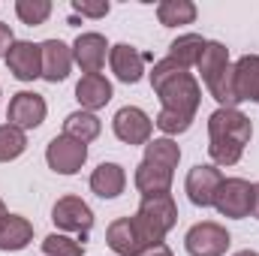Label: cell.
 <instances>
[{
  "instance_id": "6da1fadb",
  "label": "cell",
  "mask_w": 259,
  "mask_h": 256,
  "mask_svg": "<svg viewBox=\"0 0 259 256\" xmlns=\"http://www.w3.org/2000/svg\"><path fill=\"white\" fill-rule=\"evenodd\" d=\"M151 88L154 94L160 97L163 109L166 112H175L187 121L196 118V109H199V100H202V88L193 78L190 69L166 58V61H157L154 69H151Z\"/></svg>"
},
{
  "instance_id": "7a4b0ae2",
  "label": "cell",
  "mask_w": 259,
  "mask_h": 256,
  "mask_svg": "<svg viewBox=\"0 0 259 256\" xmlns=\"http://www.w3.org/2000/svg\"><path fill=\"white\" fill-rule=\"evenodd\" d=\"M253 136V124L238 109H217L208 118V154L217 166H235L244 154V145Z\"/></svg>"
},
{
  "instance_id": "3957f363",
  "label": "cell",
  "mask_w": 259,
  "mask_h": 256,
  "mask_svg": "<svg viewBox=\"0 0 259 256\" xmlns=\"http://www.w3.org/2000/svg\"><path fill=\"white\" fill-rule=\"evenodd\" d=\"M178 223V205L172 199V193H163V196H145L136 217H133V226L139 232V241L145 250L151 247H160L166 232Z\"/></svg>"
},
{
  "instance_id": "277c9868",
  "label": "cell",
  "mask_w": 259,
  "mask_h": 256,
  "mask_svg": "<svg viewBox=\"0 0 259 256\" xmlns=\"http://www.w3.org/2000/svg\"><path fill=\"white\" fill-rule=\"evenodd\" d=\"M214 208L223 217H232V220L247 217L250 208H253V184L244 181V178H223L220 190L214 196Z\"/></svg>"
},
{
  "instance_id": "5b68a950",
  "label": "cell",
  "mask_w": 259,
  "mask_h": 256,
  "mask_svg": "<svg viewBox=\"0 0 259 256\" xmlns=\"http://www.w3.org/2000/svg\"><path fill=\"white\" fill-rule=\"evenodd\" d=\"M229 244H232L229 232L220 223H211V220L196 223L184 235V247H187L190 256H223L229 250Z\"/></svg>"
},
{
  "instance_id": "8992f818",
  "label": "cell",
  "mask_w": 259,
  "mask_h": 256,
  "mask_svg": "<svg viewBox=\"0 0 259 256\" xmlns=\"http://www.w3.org/2000/svg\"><path fill=\"white\" fill-rule=\"evenodd\" d=\"M52 220H55L58 229H64V232H78V235L84 238V235L91 232V226H94V211H91V205H88L84 199H78V196H64V199L55 202Z\"/></svg>"
},
{
  "instance_id": "52a82bcc",
  "label": "cell",
  "mask_w": 259,
  "mask_h": 256,
  "mask_svg": "<svg viewBox=\"0 0 259 256\" xmlns=\"http://www.w3.org/2000/svg\"><path fill=\"white\" fill-rule=\"evenodd\" d=\"M46 160H49V166L58 175H75L84 166V160H88V145H81V142H75V139L61 133V136H55L49 142Z\"/></svg>"
},
{
  "instance_id": "ba28073f",
  "label": "cell",
  "mask_w": 259,
  "mask_h": 256,
  "mask_svg": "<svg viewBox=\"0 0 259 256\" xmlns=\"http://www.w3.org/2000/svg\"><path fill=\"white\" fill-rule=\"evenodd\" d=\"M223 184V175L217 166H208V163H199L187 172V181H184V190L187 199L193 202L196 208H211L214 205V196Z\"/></svg>"
},
{
  "instance_id": "9c48e42d",
  "label": "cell",
  "mask_w": 259,
  "mask_h": 256,
  "mask_svg": "<svg viewBox=\"0 0 259 256\" xmlns=\"http://www.w3.org/2000/svg\"><path fill=\"white\" fill-rule=\"evenodd\" d=\"M46 112H49V106H46V100H42L39 94H33V91H18V94L9 100L6 118H9L12 127H18V130H36L46 121Z\"/></svg>"
},
{
  "instance_id": "30bf717a",
  "label": "cell",
  "mask_w": 259,
  "mask_h": 256,
  "mask_svg": "<svg viewBox=\"0 0 259 256\" xmlns=\"http://www.w3.org/2000/svg\"><path fill=\"white\" fill-rule=\"evenodd\" d=\"M112 127H115V136L127 145H148L151 133H154V121L139 106H124V109H118Z\"/></svg>"
},
{
  "instance_id": "8fae6325",
  "label": "cell",
  "mask_w": 259,
  "mask_h": 256,
  "mask_svg": "<svg viewBox=\"0 0 259 256\" xmlns=\"http://www.w3.org/2000/svg\"><path fill=\"white\" fill-rule=\"evenodd\" d=\"M6 66L18 81H33L42 75V52L39 46L27 42V39H15L9 55H6Z\"/></svg>"
},
{
  "instance_id": "7c38bea8",
  "label": "cell",
  "mask_w": 259,
  "mask_h": 256,
  "mask_svg": "<svg viewBox=\"0 0 259 256\" xmlns=\"http://www.w3.org/2000/svg\"><path fill=\"white\" fill-rule=\"evenodd\" d=\"M106 55H109V42H106L103 33H81L72 42V61L81 66L84 75L100 72L103 64H106Z\"/></svg>"
},
{
  "instance_id": "4fadbf2b",
  "label": "cell",
  "mask_w": 259,
  "mask_h": 256,
  "mask_svg": "<svg viewBox=\"0 0 259 256\" xmlns=\"http://www.w3.org/2000/svg\"><path fill=\"white\" fill-rule=\"evenodd\" d=\"M39 52H42V78L46 81H52V84H58V81H64L66 75H69V69H72V49L61 42V39H46L42 46H39Z\"/></svg>"
},
{
  "instance_id": "5bb4252c",
  "label": "cell",
  "mask_w": 259,
  "mask_h": 256,
  "mask_svg": "<svg viewBox=\"0 0 259 256\" xmlns=\"http://www.w3.org/2000/svg\"><path fill=\"white\" fill-rule=\"evenodd\" d=\"M109 64H112V72L124 84H136L145 75V55L139 49L127 46V42H118V46L109 49Z\"/></svg>"
},
{
  "instance_id": "9a60e30c",
  "label": "cell",
  "mask_w": 259,
  "mask_h": 256,
  "mask_svg": "<svg viewBox=\"0 0 259 256\" xmlns=\"http://www.w3.org/2000/svg\"><path fill=\"white\" fill-rule=\"evenodd\" d=\"M75 100L81 103L84 112H97V109H103L112 100V81L103 72L81 75V81L75 84Z\"/></svg>"
},
{
  "instance_id": "2e32d148",
  "label": "cell",
  "mask_w": 259,
  "mask_h": 256,
  "mask_svg": "<svg viewBox=\"0 0 259 256\" xmlns=\"http://www.w3.org/2000/svg\"><path fill=\"white\" fill-rule=\"evenodd\" d=\"M172 178H175L172 169H163L157 163L142 160L136 169V190L142 193V199L145 196H163V193L172 190Z\"/></svg>"
},
{
  "instance_id": "e0dca14e",
  "label": "cell",
  "mask_w": 259,
  "mask_h": 256,
  "mask_svg": "<svg viewBox=\"0 0 259 256\" xmlns=\"http://www.w3.org/2000/svg\"><path fill=\"white\" fill-rule=\"evenodd\" d=\"M232 75H235L238 103H244V100L259 103V55H244V58H238V64L232 66Z\"/></svg>"
},
{
  "instance_id": "ac0fdd59",
  "label": "cell",
  "mask_w": 259,
  "mask_h": 256,
  "mask_svg": "<svg viewBox=\"0 0 259 256\" xmlns=\"http://www.w3.org/2000/svg\"><path fill=\"white\" fill-rule=\"evenodd\" d=\"M124 187H127V172L118 163H100L91 175V190L100 199H115L124 193Z\"/></svg>"
},
{
  "instance_id": "d6986e66",
  "label": "cell",
  "mask_w": 259,
  "mask_h": 256,
  "mask_svg": "<svg viewBox=\"0 0 259 256\" xmlns=\"http://www.w3.org/2000/svg\"><path fill=\"white\" fill-rule=\"evenodd\" d=\"M33 241V223L21 214H6V220L0 223V250L12 253V250H24Z\"/></svg>"
},
{
  "instance_id": "ffe728a7",
  "label": "cell",
  "mask_w": 259,
  "mask_h": 256,
  "mask_svg": "<svg viewBox=\"0 0 259 256\" xmlns=\"http://www.w3.org/2000/svg\"><path fill=\"white\" fill-rule=\"evenodd\" d=\"M106 241H109V247L118 256H142L145 253V247H142V241H139V232H136V226H133V217L115 220V223L109 226V232H106Z\"/></svg>"
},
{
  "instance_id": "44dd1931",
  "label": "cell",
  "mask_w": 259,
  "mask_h": 256,
  "mask_svg": "<svg viewBox=\"0 0 259 256\" xmlns=\"http://www.w3.org/2000/svg\"><path fill=\"white\" fill-rule=\"evenodd\" d=\"M100 130H103V121H100L94 112H84V109L66 115V121H64V136L75 139V142H81V145L94 142V139L100 136Z\"/></svg>"
},
{
  "instance_id": "7402d4cb",
  "label": "cell",
  "mask_w": 259,
  "mask_h": 256,
  "mask_svg": "<svg viewBox=\"0 0 259 256\" xmlns=\"http://www.w3.org/2000/svg\"><path fill=\"white\" fill-rule=\"evenodd\" d=\"M199 75H202V81L208 84V81H214L226 66H229V49L223 46V42H205V49H202V58H199Z\"/></svg>"
},
{
  "instance_id": "603a6c76",
  "label": "cell",
  "mask_w": 259,
  "mask_h": 256,
  "mask_svg": "<svg viewBox=\"0 0 259 256\" xmlns=\"http://www.w3.org/2000/svg\"><path fill=\"white\" fill-rule=\"evenodd\" d=\"M205 42H208V39H202L199 33H184V36H178V39L169 46V58H172V61H178L184 69H190V66L199 64Z\"/></svg>"
},
{
  "instance_id": "cb8c5ba5",
  "label": "cell",
  "mask_w": 259,
  "mask_h": 256,
  "mask_svg": "<svg viewBox=\"0 0 259 256\" xmlns=\"http://www.w3.org/2000/svg\"><path fill=\"white\" fill-rule=\"evenodd\" d=\"M157 18H160L163 27L193 24L196 21V3H190V0H163L157 6Z\"/></svg>"
},
{
  "instance_id": "d4e9b609",
  "label": "cell",
  "mask_w": 259,
  "mask_h": 256,
  "mask_svg": "<svg viewBox=\"0 0 259 256\" xmlns=\"http://www.w3.org/2000/svg\"><path fill=\"white\" fill-rule=\"evenodd\" d=\"M145 160L175 172V166H178V160H181V148H178L169 136H163V139H151V142L145 145Z\"/></svg>"
},
{
  "instance_id": "484cf974",
  "label": "cell",
  "mask_w": 259,
  "mask_h": 256,
  "mask_svg": "<svg viewBox=\"0 0 259 256\" xmlns=\"http://www.w3.org/2000/svg\"><path fill=\"white\" fill-rule=\"evenodd\" d=\"M27 151V136L24 130L12 127V124H0V163L18 160Z\"/></svg>"
},
{
  "instance_id": "4316f807",
  "label": "cell",
  "mask_w": 259,
  "mask_h": 256,
  "mask_svg": "<svg viewBox=\"0 0 259 256\" xmlns=\"http://www.w3.org/2000/svg\"><path fill=\"white\" fill-rule=\"evenodd\" d=\"M42 253L46 256H84V241H81V238H69V235L52 232V235L42 241Z\"/></svg>"
},
{
  "instance_id": "83f0119b",
  "label": "cell",
  "mask_w": 259,
  "mask_h": 256,
  "mask_svg": "<svg viewBox=\"0 0 259 256\" xmlns=\"http://www.w3.org/2000/svg\"><path fill=\"white\" fill-rule=\"evenodd\" d=\"M15 12H18V18L24 24L36 27V24H46V18L52 15V3L49 0H18Z\"/></svg>"
},
{
  "instance_id": "f1b7e54d",
  "label": "cell",
  "mask_w": 259,
  "mask_h": 256,
  "mask_svg": "<svg viewBox=\"0 0 259 256\" xmlns=\"http://www.w3.org/2000/svg\"><path fill=\"white\" fill-rule=\"evenodd\" d=\"M154 124L163 130L166 136H178V133H187L193 121H187V118H181V115H175V112L160 109V115H157V121H154Z\"/></svg>"
},
{
  "instance_id": "f546056e",
  "label": "cell",
  "mask_w": 259,
  "mask_h": 256,
  "mask_svg": "<svg viewBox=\"0 0 259 256\" xmlns=\"http://www.w3.org/2000/svg\"><path fill=\"white\" fill-rule=\"evenodd\" d=\"M72 9L78 12V15H88V18H103V15H109V0H100V3H91V0H72Z\"/></svg>"
},
{
  "instance_id": "4dcf8cb0",
  "label": "cell",
  "mask_w": 259,
  "mask_h": 256,
  "mask_svg": "<svg viewBox=\"0 0 259 256\" xmlns=\"http://www.w3.org/2000/svg\"><path fill=\"white\" fill-rule=\"evenodd\" d=\"M12 42H15V36H12L9 24H6V21H0V58H6V55H9Z\"/></svg>"
},
{
  "instance_id": "1f68e13d",
  "label": "cell",
  "mask_w": 259,
  "mask_h": 256,
  "mask_svg": "<svg viewBox=\"0 0 259 256\" xmlns=\"http://www.w3.org/2000/svg\"><path fill=\"white\" fill-rule=\"evenodd\" d=\"M142 256H172V250H169L166 244H160V247H151V250H145Z\"/></svg>"
},
{
  "instance_id": "d6a6232c",
  "label": "cell",
  "mask_w": 259,
  "mask_h": 256,
  "mask_svg": "<svg viewBox=\"0 0 259 256\" xmlns=\"http://www.w3.org/2000/svg\"><path fill=\"white\" fill-rule=\"evenodd\" d=\"M250 214L259 220V184H253V208H250Z\"/></svg>"
},
{
  "instance_id": "836d02e7",
  "label": "cell",
  "mask_w": 259,
  "mask_h": 256,
  "mask_svg": "<svg viewBox=\"0 0 259 256\" xmlns=\"http://www.w3.org/2000/svg\"><path fill=\"white\" fill-rule=\"evenodd\" d=\"M6 220V205H3V199H0V223Z\"/></svg>"
},
{
  "instance_id": "e575fe53",
  "label": "cell",
  "mask_w": 259,
  "mask_h": 256,
  "mask_svg": "<svg viewBox=\"0 0 259 256\" xmlns=\"http://www.w3.org/2000/svg\"><path fill=\"white\" fill-rule=\"evenodd\" d=\"M235 256H259V253H256V250H238Z\"/></svg>"
}]
</instances>
